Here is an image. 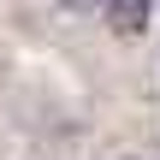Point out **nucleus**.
I'll use <instances>...</instances> for the list:
<instances>
[{
	"label": "nucleus",
	"mask_w": 160,
	"mask_h": 160,
	"mask_svg": "<svg viewBox=\"0 0 160 160\" xmlns=\"http://www.w3.org/2000/svg\"><path fill=\"white\" fill-rule=\"evenodd\" d=\"M59 6H71V12H101V0H59Z\"/></svg>",
	"instance_id": "f03ea898"
},
{
	"label": "nucleus",
	"mask_w": 160,
	"mask_h": 160,
	"mask_svg": "<svg viewBox=\"0 0 160 160\" xmlns=\"http://www.w3.org/2000/svg\"><path fill=\"white\" fill-rule=\"evenodd\" d=\"M148 6H154V0H101V12H107L119 30H142V24H148Z\"/></svg>",
	"instance_id": "f257e3e1"
}]
</instances>
